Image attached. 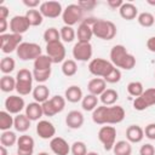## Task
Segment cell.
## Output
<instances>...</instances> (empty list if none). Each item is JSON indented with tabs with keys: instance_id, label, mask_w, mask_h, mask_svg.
<instances>
[{
	"instance_id": "1",
	"label": "cell",
	"mask_w": 155,
	"mask_h": 155,
	"mask_svg": "<svg viewBox=\"0 0 155 155\" xmlns=\"http://www.w3.org/2000/svg\"><path fill=\"white\" fill-rule=\"evenodd\" d=\"M125 110L121 105H101L92 111V120L97 125H115L125 119Z\"/></svg>"
},
{
	"instance_id": "2",
	"label": "cell",
	"mask_w": 155,
	"mask_h": 155,
	"mask_svg": "<svg viewBox=\"0 0 155 155\" xmlns=\"http://www.w3.org/2000/svg\"><path fill=\"white\" fill-rule=\"evenodd\" d=\"M110 62L117 69L131 70L136 65V58L131 54L124 45H115L110 50Z\"/></svg>"
},
{
	"instance_id": "3",
	"label": "cell",
	"mask_w": 155,
	"mask_h": 155,
	"mask_svg": "<svg viewBox=\"0 0 155 155\" xmlns=\"http://www.w3.org/2000/svg\"><path fill=\"white\" fill-rule=\"evenodd\" d=\"M93 35L102 40H113L116 35V25L111 21L96 18L92 24Z\"/></svg>"
},
{
	"instance_id": "4",
	"label": "cell",
	"mask_w": 155,
	"mask_h": 155,
	"mask_svg": "<svg viewBox=\"0 0 155 155\" xmlns=\"http://www.w3.org/2000/svg\"><path fill=\"white\" fill-rule=\"evenodd\" d=\"M33 71L23 68L16 74V91L19 96H27L33 92Z\"/></svg>"
},
{
	"instance_id": "5",
	"label": "cell",
	"mask_w": 155,
	"mask_h": 155,
	"mask_svg": "<svg viewBox=\"0 0 155 155\" xmlns=\"http://www.w3.org/2000/svg\"><path fill=\"white\" fill-rule=\"evenodd\" d=\"M16 53L17 57L22 61H35L42 54L40 45L35 42H22L18 46Z\"/></svg>"
},
{
	"instance_id": "6",
	"label": "cell",
	"mask_w": 155,
	"mask_h": 155,
	"mask_svg": "<svg viewBox=\"0 0 155 155\" xmlns=\"http://www.w3.org/2000/svg\"><path fill=\"white\" fill-rule=\"evenodd\" d=\"M114 64L110 61L103 59V58H93L88 64V70L92 75L97 78L104 79L110 74V71L114 69Z\"/></svg>"
},
{
	"instance_id": "7",
	"label": "cell",
	"mask_w": 155,
	"mask_h": 155,
	"mask_svg": "<svg viewBox=\"0 0 155 155\" xmlns=\"http://www.w3.org/2000/svg\"><path fill=\"white\" fill-rule=\"evenodd\" d=\"M84 17V10L78 5V4H70L68 5L62 13V19L64 22V25L73 27L78 22H82Z\"/></svg>"
},
{
	"instance_id": "8",
	"label": "cell",
	"mask_w": 155,
	"mask_h": 155,
	"mask_svg": "<svg viewBox=\"0 0 155 155\" xmlns=\"http://www.w3.org/2000/svg\"><path fill=\"white\" fill-rule=\"evenodd\" d=\"M41 105L45 116H54L56 114L63 111V109L65 108V98L57 94L44 102Z\"/></svg>"
},
{
	"instance_id": "9",
	"label": "cell",
	"mask_w": 155,
	"mask_h": 155,
	"mask_svg": "<svg viewBox=\"0 0 155 155\" xmlns=\"http://www.w3.org/2000/svg\"><path fill=\"white\" fill-rule=\"evenodd\" d=\"M98 139L103 144L104 150H113L116 143V128L114 126H102L98 131Z\"/></svg>"
},
{
	"instance_id": "10",
	"label": "cell",
	"mask_w": 155,
	"mask_h": 155,
	"mask_svg": "<svg viewBox=\"0 0 155 155\" xmlns=\"http://www.w3.org/2000/svg\"><path fill=\"white\" fill-rule=\"evenodd\" d=\"M151 105H155V87L144 90V92L133 101V108L138 111H143Z\"/></svg>"
},
{
	"instance_id": "11",
	"label": "cell",
	"mask_w": 155,
	"mask_h": 155,
	"mask_svg": "<svg viewBox=\"0 0 155 155\" xmlns=\"http://www.w3.org/2000/svg\"><path fill=\"white\" fill-rule=\"evenodd\" d=\"M21 44H22V35L19 34L7 33L0 35V45H1V51L4 53H11L13 51H17Z\"/></svg>"
},
{
	"instance_id": "12",
	"label": "cell",
	"mask_w": 155,
	"mask_h": 155,
	"mask_svg": "<svg viewBox=\"0 0 155 155\" xmlns=\"http://www.w3.org/2000/svg\"><path fill=\"white\" fill-rule=\"evenodd\" d=\"M46 54L51 58L52 63H61L65 61V47L63 42L53 41L46 44Z\"/></svg>"
},
{
	"instance_id": "13",
	"label": "cell",
	"mask_w": 155,
	"mask_h": 155,
	"mask_svg": "<svg viewBox=\"0 0 155 155\" xmlns=\"http://www.w3.org/2000/svg\"><path fill=\"white\" fill-rule=\"evenodd\" d=\"M92 45L91 42H80L78 41L73 47V57L79 62H87L92 58Z\"/></svg>"
},
{
	"instance_id": "14",
	"label": "cell",
	"mask_w": 155,
	"mask_h": 155,
	"mask_svg": "<svg viewBox=\"0 0 155 155\" xmlns=\"http://www.w3.org/2000/svg\"><path fill=\"white\" fill-rule=\"evenodd\" d=\"M96 18L90 17L86 19H82V22L79 24L78 30H76V36H78V41L80 42H90L92 36H93V31H92V24L94 22Z\"/></svg>"
},
{
	"instance_id": "15",
	"label": "cell",
	"mask_w": 155,
	"mask_h": 155,
	"mask_svg": "<svg viewBox=\"0 0 155 155\" xmlns=\"http://www.w3.org/2000/svg\"><path fill=\"white\" fill-rule=\"evenodd\" d=\"M39 11L46 18H57L63 13L62 5L58 1H44L41 2Z\"/></svg>"
},
{
	"instance_id": "16",
	"label": "cell",
	"mask_w": 155,
	"mask_h": 155,
	"mask_svg": "<svg viewBox=\"0 0 155 155\" xmlns=\"http://www.w3.org/2000/svg\"><path fill=\"white\" fill-rule=\"evenodd\" d=\"M34 139L28 134H22L17 140V155H33L34 153Z\"/></svg>"
},
{
	"instance_id": "17",
	"label": "cell",
	"mask_w": 155,
	"mask_h": 155,
	"mask_svg": "<svg viewBox=\"0 0 155 155\" xmlns=\"http://www.w3.org/2000/svg\"><path fill=\"white\" fill-rule=\"evenodd\" d=\"M25 108L24 99L19 96H10L5 99V110L8 111L10 114H21V111Z\"/></svg>"
},
{
	"instance_id": "18",
	"label": "cell",
	"mask_w": 155,
	"mask_h": 155,
	"mask_svg": "<svg viewBox=\"0 0 155 155\" xmlns=\"http://www.w3.org/2000/svg\"><path fill=\"white\" fill-rule=\"evenodd\" d=\"M30 28V24L25 16H15L10 21V30L13 34H24Z\"/></svg>"
},
{
	"instance_id": "19",
	"label": "cell",
	"mask_w": 155,
	"mask_h": 155,
	"mask_svg": "<svg viewBox=\"0 0 155 155\" xmlns=\"http://www.w3.org/2000/svg\"><path fill=\"white\" fill-rule=\"evenodd\" d=\"M36 133L42 139H52L56 134V127L48 120H40L36 124Z\"/></svg>"
},
{
	"instance_id": "20",
	"label": "cell",
	"mask_w": 155,
	"mask_h": 155,
	"mask_svg": "<svg viewBox=\"0 0 155 155\" xmlns=\"http://www.w3.org/2000/svg\"><path fill=\"white\" fill-rule=\"evenodd\" d=\"M50 149L56 155H68L70 151V145L62 137H53L50 140Z\"/></svg>"
},
{
	"instance_id": "21",
	"label": "cell",
	"mask_w": 155,
	"mask_h": 155,
	"mask_svg": "<svg viewBox=\"0 0 155 155\" xmlns=\"http://www.w3.org/2000/svg\"><path fill=\"white\" fill-rule=\"evenodd\" d=\"M84 121H85L84 115L79 110H71L65 116V124H67V126L69 128H73V130L80 128L84 125Z\"/></svg>"
},
{
	"instance_id": "22",
	"label": "cell",
	"mask_w": 155,
	"mask_h": 155,
	"mask_svg": "<svg viewBox=\"0 0 155 155\" xmlns=\"http://www.w3.org/2000/svg\"><path fill=\"white\" fill-rule=\"evenodd\" d=\"M144 138V130L138 125H131L126 130V139L130 143H140Z\"/></svg>"
},
{
	"instance_id": "23",
	"label": "cell",
	"mask_w": 155,
	"mask_h": 155,
	"mask_svg": "<svg viewBox=\"0 0 155 155\" xmlns=\"http://www.w3.org/2000/svg\"><path fill=\"white\" fill-rule=\"evenodd\" d=\"M87 90L93 96H101L107 90V82L102 78H93L87 84Z\"/></svg>"
},
{
	"instance_id": "24",
	"label": "cell",
	"mask_w": 155,
	"mask_h": 155,
	"mask_svg": "<svg viewBox=\"0 0 155 155\" xmlns=\"http://www.w3.org/2000/svg\"><path fill=\"white\" fill-rule=\"evenodd\" d=\"M119 13L121 18L126 21H132L136 17H138V8L132 2H124L122 6L119 8Z\"/></svg>"
},
{
	"instance_id": "25",
	"label": "cell",
	"mask_w": 155,
	"mask_h": 155,
	"mask_svg": "<svg viewBox=\"0 0 155 155\" xmlns=\"http://www.w3.org/2000/svg\"><path fill=\"white\" fill-rule=\"evenodd\" d=\"M25 115L29 117L30 121H36L39 120L42 115H44V111H42V105L38 102H33V103H29L27 107H25Z\"/></svg>"
},
{
	"instance_id": "26",
	"label": "cell",
	"mask_w": 155,
	"mask_h": 155,
	"mask_svg": "<svg viewBox=\"0 0 155 155\" xmlns=\"http://www.w3.org/2000/svg\"><path fill=\"white\" fill-rule=\"evenodd\" d=\"M64 98H65V101H68L70 103H78V102L82 101V98H84L82 90L76 85H71L65 90Z\"/></svg>"
},
{
	"instance_id": "27",
	"label": "cell",
	"mask_w": 155,
	"mask_h": 155,
	"mask_svg": "<svg viewBox=\"0 0 155 155\" xmlns=\"http://www.w3.org/2000/svg\"><path fill=\"white\" fill-rule=\"evenodd\" d=\"M33 98H34V101L35 102H38V103H40V104H42L44 102H46L47 99H50L48 97H50V90H48V87L46 86V85H38L36 87H34V90H33Z\"/></svg>"
},
{
	"instance_id": "28",
	"label": "cell",
	"mask_w": 155,
	"mask_h": 155,
	"mask_svg": "<svg viewBox=\"0 0 155 155\" xmlns=\"http://www.w3.org/2000/svg\"><path fill=\"white\" fill-rule=\"evenodd\" d=\"M30 120L29 117L25 115V114H18L15 116V124H13V127L17 132H21V133H24L27 132L29 128H30Z\"/></svg>"
},
{
	"instance_id": "29",
	"label": "cell",
	"mask_w": 155,
	"mask_h": 155,
	"mask_svg": "<svg viewBox=\"0 0 155 155\" xmlns=\"http://www.w3.org/2000/svg\"><path fill=\"white\" fill-rule=\"evenodd\" d=\"M99 99L101 102L103 103V105H107V107H110L113 105L114 103H116V101L119 99V93L113 90V88H107L101 96H99Z\"/></svg>"
},
{
	"instance_id": "30",
	"label": "cell",
	"mask_w": 155,
	"mask_h": 155,
	"mask_svg": "<svg viewBox=\"0 0 155 155\" xmlns=\"http://www.w3.org/2000/svg\"><path fill=\"white\" fill-rule=\"evenodd\" d=\"M113 151L115 155H131L132 154V145L128 140H119L115 143Z\"/></svg>"
},
{
	"instance_id": "31",
	"label": "cell",
	"mask_w": 155,
	"mask_h": 155,
	"mask_svg": "<svg viewBox=\"0 0 155 155\" xmlns=\"http://www.w3.org/2000/svg\"><path fill=\"white\" fill-rule=\"evenodd\" d=\"M24 16L27 17L30 27H38V25H40L42 23V19H44V16L41 15V12L39 10H35V8L28 10Z\"/></svg>"
},
{
	"instance_id": "32",
	"label": "cell",
	"mask_w": 155,
	"mask_h": 155,
	"mask_svg": "<svg viewBox=\"0 0 155 155\" xmlns=\"http://www.w3.org/2000/svg\"><path fill=\"white\" fill-rule=\"evenodd\" d=\"M15 117H12V114H10L6 110L0 111V130L1 131H8L11 127H13Z\"/></svg>"
},
{
	"instance_id": "33",
	"label": "cell",
	"mask_w": 155,
	"mask_h": 155,
	"mask_svg": "<svg viewBox=\"0 0 155 155\" xmlns=\"http://www.w3.org/2000/svg\"><path fill=\"white\" fill-rule=\"evenodd\" d=\"M81 107L85 111H93L97 107H98V98L97 96H93V94H87L82 98L81 101Z\"/></svg>"
},
{
	"instance_id": "34",
	"label": "cell",
	"mask_w": 155,
	"mask_h": 155,
	"mask_svg": "<svg viewBox=\"0 0 155 155\" xmlns=\"http://www.w3.org/2000/svg\"><path fill=\"white\" fill-rule=\"evenodd\" d=\"M17 140H18V138H17L16 133H15L13 131H11V130H8V131H2V133H1V136H0V143H1V145L6 147V148L15 145V144L17 143Z\"/></svg>"
},
{
	"instance_id": "35",
	"label": "cell",
	"mask_w": 155,
	"mask_h": 155,
	"mask_svg": "<svg viewBox=\"0 0 155 155\" xmlns=\"http://www.w3.org/2000/svg\"><path fill=\"white\" fill-rule=\"evenodd\" d=\"M52 61L47 54H41L40 57H38L34 61V69L35 70H46V69H51L52 65Z\"/></svg>"
},
{
	"instance_id": "36",
	"label": "cell",
	"mask_w": 155,
	"mask_h": 155,
	"mask_svg": "<svg viewBox=\"0 0 155 155\" xmlns=\"http://www.w3.org/2000/svg\"><path fill=\"white\" fill-rule=\"evenodd\" d=\"M0 88L2 92H11L16 90V78L11 75H4L0 79Z\"/></svg>"
},
{
	"instance_id": "37",
	"label": "cell",
	"mask_w": 155,
	"mask_h": 155,
	"mask_svg": "<svg viewBox=\"0 0 155 155\" xmlns=\"http://www.w3.org/2000/svg\"><path fill=\"white\" fill-rule=\"evenodd\" d=\"M78 71V64L74 59H65L62 63V73L65 76H74Z\"/></svg>"
},
{
	"instance_id": "38",
	"label": "cell",
	"mask_w": 155,
	"mask_h": 155,
	"mask_svg": "<svg viewBox=\"0 0 155 155\" xmlns=\"http://www.w3.org/2000/svg\"><path fill=\"white\" fill-rule=\"evenodd\" d=\"M15 67H16V62L11 57H4L0 62V70L4 75H8L10 73H12L15 70Z\"/></svg>"
},
{
	"instance_id": "39",
	"label": "cell",
	"mask_w": 155,
	"mask_h": 155,
	"mask_svg": "<svg viewBox=\"0 0 155 155\" xmlns=\"http://www.w3.org/2000/svg\"><path fill=\"white\" fill-rule=\"evenodd\" d=\"M137 21H138L139 25H142L144 28H150L155 23V17L150 12H142L138 15Z\"/></svg>"
},
{
	"instance_id": "40",
	"label": "cell",
	"mask_w": 155,
	"mask_h": 155,
	"mask_svg": "<svg viewBox=\"0 0 155 155\" xmlns=\"http://www.w3.org/2000/svg\"><path fill=\"white\" fill-rule=\"evenodd\" d=\"M59 33H61V40L64 42H71L76 36L75 30L73 29V27L69 25H63L59 29Z\"/></svg>"
},
{
	"instance_id": "41",
	"label": "cell",
	"mask_w": 155,
	"mask_h": 155,
	"mask_svg": "<svg viewBox=\"0 0 155 155\" xmlns=\"http://www.w3.org/2000/svg\"><path fill=\"white\" fill-rule=\"evenodd\" d=\"M127 92H128L132 97H134V98L139 97V96L144 92L143 84H142L140 81H131V82L127 85Z\"/></svg>"
},
{
	"instance_id": "42",
	"label": "cell",
	"mask_w": 155,
	"mask_h": 155,
	"mask_svg": "<svg viewBox=\"0 0 155 155\" xmlns=\"http://www.w3.org/2000/svg\"><path fill=\"white\" fill-rule=\"evenodd\" d=\"M44 40L46 41V44L48 42H53V41H59L61 40V33L58 29L51 27L48 29L45 30L44 33Z\"/></svg>"
},
{
	"instance_id": "43",
	"label": "cell",
	"mask_w": 155,
	"mask_h": 155,
	"mask_svg": "<svg viewBox=\"0 0 155 155\" xmlns=\"http://www.w3.org/2000/svg\"><path fill=\"white\" fill-rule=\"evenodd\" d=\"M33 76H34V80L42 84L45 81H47L51 76V69H46V70H35L33 69Z\"/></svg>"
},
{
	"instance_id": "44",
	"label": "cell",
	"mask_w": 155,
	"mask_h": 155,
	"mask_svg": "<svg viewBox=\"0 0 155 155\" xmlns=\"http://www.w3.org/2000/svg\"><path fill=\"white\" fill-rule=\"evenodd\" d=\"M70 151L73 155H86L88 151H87V148H86V144L84 142H74L70 147Z\"/></svg>"
},
{
	"instance_id": "45",
	"label": "cell",
	"mask_w": 155,
	"mask_h": 155,
	"mask_svg": "<svg viewBox=\"0 0 155 155\" xmlns=\"http://www.w3.org/2000/svg\"><path fill=\"white\" fill-rule=\"evenodd\" d=\"M104 80H105V82H108V84H116V82H119V81L121 80V71H120V69H117V68L115 67V68L110 71V74L104 78Z\"/></svg>"
},
{
	"instance_id": "46",
	"label": "cell",
	"mask_w": 155,
	"mask_h": 155,
	"mask_svg": "<svg viewBox=\"0 0 155 155\" xmlns=\"http://www.w3.org/2000/svg\"><path fill=\"white\" fill-rule=\"evenodd\" d=\"M78 5L84 10V11H92L94 10V7L98 5L97 1L94 0H81L78 2Z\"/></svg>"
},
{
	"instance_id": "47",
	"label": "cell",
	"mask_w": 155,
	"mask_h": 155,
	"mask_svg": "<svg viewBox=\"0 0 155 155\" xmlns=\"http://www.w3.org/2000/svg\"><path fill=\"white\" fill-rule=\"evenodd\" d=\"M144 136L150 139V140H155V124L151 122V124H148L144 128Z\"/></svg>"
},
{
	"instance_id": "48",
	"label": "cell",
	"mask_w": 155,
	"mask_h": 155,
	"mask_svg": "<svg viewBox=\"0 0 155 155\" xmlns=\"http://www.w3.org/2000/svg\"><path fill=\"white\" fill-rule=\"evenodd\" d=\"M139 155H155V148L150 143H145L139 149Z\"/></svg>"
},
{
	"instance_id": "49",
	"label": "cell",
	"mask_w": 155,
	"mask_h": 155,
	"mask_svg": "<svg viewBox=\"0 0 155 155\" xmlns=\"http://www.w3.org/2000/svg\"><path fill=\"white\" fill-rule=\"evenodd\" d=\"M23 5H25L29 10H33V8H35L36 6L40 7L41 2H40L39 0H23Z\"/></svg>"
},
{
	"instance_id": "50",
	"label": "cell",
	"mask_w": 155,
	"mask_h": 155,
	"mask_svg": "<svg viewBox=\"0 0 155 155\" xmlns=\"http://www.w3.org/2000/svg\"><path fill=\"white\" fill-rule=\"evenodd\" d=\"M108 6L110 7V8H113V10H119L121 6H122V4H124V1L122 0H108Z\"/></svg>"
},
{
	"instance_id": "51",
	"label": "cell",
	"mask_w": 155,
	"mask_h": 155,
	"mask_svg": "<svg viewBox=\"0 0 155 155\" xmlns=\"http://www.w3.org/2000/svg\"><path fill=\"white\" fill-rule=\"evenodd\" d=\"M147 48L150 51V52H154L155 53V35L149 38L147 40Z\"/></svg>"
},
{
	"instance_id": "52",
	"label": "cell",
	"mask_w": 155,
	"mask_h": 155,
	"mask_svg": "<svg viewBox=\"0 0 155 155\" xmlns=\"http://www.w3.org/2000/svg\"><path fill=\"white\" fill-rule=\"evenodd\" d=\"M8 13H10L8 8H7L5 5H1V6H0V19H7Z\"/></svg>"
},
{
	"instance_id": "53",
	"label": "cell",
	"mask_w": 155,
	"mask_h": 155,
	"mask_svg": "<svg viewBox=\"0 0 155 155\" xmlns=\"http://www.w3.org/2000/svg\"><path fill=\"white\" fill-rule=\"evenodd\" d=\"M7 30V19H0V35L6 34Z\"/></svg>"
},
{
	"instance_id": "54",
	"label": "cell",
	"mask_w": 155,
	"mask_h": 155,
	"mask_svg": "<svg viewBox=\"0 0 155 155\" xmlns=\"http://www.w3.org/2000/svg\"><path fill=\"white\" fill-rule=\"evenodd\" d=\"M0 155H8L6 147H4V145H0Z\"/></svg>"
},
{
	"instance_id": "55",
	"label": "cell",
	"mask_w": 155,
	"mask_h": 155,
	"mask_svg": "<svg viewBox=\"0 0 155 155\" xmlns=\"http://www.w3.org/2000/svg\"><path fill=\"white\" fill-rule=\"evenodd\" d=\"M147 2L149 5H151V6H155V0H147Z\"/></svg>"
},
{
	"instance_id": "56",
	"label": "cell",
	"mask_w": 155,
	"mask_h": 155,
	"mask_svg": "<svg viewBox=\"0 0 155 155\" xmlns=\"http://www.w3.org/2000/svg\"><path fill=\"white\" fill-rule=\"evenodd\" d=\"M86 155H99L98 153H96V151H88Z\"/></svg>"
},
{
	"instance_id": "57",
	"label": "cell",
	"mask_w": 155,
	"mask_h": 155,
	"mask_svg": "<svg viewBox=\"0 0 155 155\" xmlns=\"http://www.w3.org/2000/svg\"><path fill=\"white\" fill-rule=\"evenodd\" d=\"M38 155H50L48 153H46V151H41V153H39Z\"/></svg>"
},
{
	"instance_id": "58",
	"label": "cell",
	"mask_w": 155,
	"mask_h": 155,
	"mask_svg": "<svg viewBox=\"0 0 155 155\" xmlns=\"http://www.w3.org/2000/svg\"><path fill=\"white\" fill-rule=\"evenodd\" d=\"M154 78H155V74H154Z\"/></svg>"
}]
</instances>
